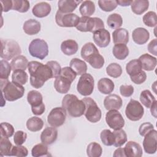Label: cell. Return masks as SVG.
Returning a JSON list of instances; mask_svg holds the SVG:
<instances>
[{
    "label": "cell",
    "mask_w": 157,
    "mask_h": 157,
    "mask_svg": "<svg viewBox=\"0 0 157 157\" xmlns=\"http://www.w3.org/2000/svg\"><path fill=\"white\" fill-rule=\"evenodd\" d=\"M28 69L30 74L31 85L35 88H41L46 81L53 78L52 71L47 64L32 61L29 62Z\"/></svg>",
    "instance_id": "1"
},
{
    "label": "cell",
    "mask_w": 157,
    "mask_h": 157,
    "mask_svg": "<svg viewBox=\"0 0 157 157\" xmlns=\"http://www.w3.org/2000/svg\"><path fill=\"white\" fill-rule=\"evenodd\" d=\"M82 58L94 69H101L104 64V59L99 54L97 47L92 42L86 43L81 49Z\"/></svg>",
    "instance_id": "2"
},
{
    "label": "cell",
    "mask_w": 157,
    "mask_h": 157,
    "mask_svg": "<svg viewBox=\"0 0 157 157\" xmlns=\"http://www.w3.org/2000/svg\"><path fill=\"white\" fill-rule=\"evenodd\" d=\"M62 107L72 117H79L84 114L85 105L82 100L71 94H66L62 100Z\"/></svg>",
    "instance_id": "3"
},
{
    "label": "cell",
    "mask_w": 157,
    "mask_h": 157,
    "mask_svg": "<svg viewBox=\"0 0 157 157\" xmlns=\"http://www.w3.org/2000/svg\"><path fill=\"white\" fill-rule=\"evenodd\" d=\"M0 82L1 93L7 101H15L23 96L25 88L21 85L9 82L8 79H0Z\"/></svg>",
    "instance_id": "4"
},
{
    "label": "cell",
    "mask_w": 157,
    "mask_h": 157,
    "mask_svg": "<svg viewBox=\"0 0 157 157\" xmlns=\"http://www.w3.org/2000/svg\"><path fill=\"white\" fill-rule=\"evenodd\" d=\"M75 28L81 32L94 33L99 29H104V24L100 18L82 17H80L79 22Z\"/></svg>",
    "instance_id": "5"
},
{
    "label": "cell",
    "mask_w": 157,
    "mask_h": 157,
    "mask_svg": "<svg viewBox=\"0 0 157 157\" xmlns=\"http://www.w3.org/2000/svg\"><path fill=\"white\" fill-rule=\"evenodd\" d=\"M1 58L10 60L15 57L20 55L21 50L18 44L13 39H1Z\"/></svg>",
    "instance_id": "6"
},
{
    "label": "cell",
    "mask_w": 157,
    "mask_h": 157,
    "mask_svg": "<svg viewBox=\"0 0 157 157\" xmlns=\"http://www.w3.org/2000/svg\"><path fill=\"white\" fill-rule=\"evenodd\" d=\"M82 100L85 105L84 115L86 120L91 123L98 122L101 118L102 113L96 102L89 97L83 98Z\"/></svg>",
    "instance_id": "7"
},
{
    "label": "cell",
    "mask_w": 157,
    "mask_h": 157,
    "mask_svg": "<svg viewBox=\"0 0 157 157\" xmlns=\"http://www.w3.org/2000/svg\"><path fill=\"white\" fill-rule=\"evenodd\" d=\"M28 51L32 56L44 59L48 54V46L44 40L35 39L29 44Z\"/></svg>",
    "instance_id": "8"
},
{
    "label": "cell",
    "mask_w": 157,
    "mask_h": 157,
    "mask_svg": "<svg viewBox=\"0 0 157 157\" xmlns=\"http://www.w3.org/2000/svg\"><path fill=\"white\" fill-rule=\"evenodd\" d=\"M94 86V80L93 76L85 73L79 78L77 85V90L81 95L86 96L91 94Z\"/></svg>",
    "instance_id": "9"
},
{
    "label": "cell",
    "mask_w": 157,
    "mask_h": 157,
    "mask_svg": "<svg viewBox=\"0 0 157 157\" xmlns=\"http://www.w3.org/2000/svg\"><path fill=\"white\" fill-rule=\"evenodd\" d=\"M144 113V109L141 104L134 99H131L126 105L125 115L131 121H136L140 120Z\"/></svg>",
    "instance_id": "10"
},
{
    "label": "cell",
    "mask_w": 157,
    "mask_h": 157,
    "mask_svg": "<svg viewBox=\"0 0 157 157\" xmlns=\"http://www.w3.org/2000/svg\"><path fill=\"white\" fill-rule=\"evenodd\" d=\"M80 17L75 13H64L58 10L55 15L56 24L61 27H76Z\"/></svg>",
    "instance_id": "11"
},
{
    "label": "cell",
    "mask_w": 157,
    "mask_h": 157,
    "mask_svg": "<svg viewBox=\"0 0 157 157\" xmlns=\"http://www.w3.org/2000/svg\"><path fill=\"white\" fill-rule=\"evenodd\" d=\"M66 118V112L63 107L53 108L47 117L48 123L53 127L62 126Z\"/></svg>",
    "instance_id": "12"
},
{
    "label": "cell",
    "mask_w": 157,
    "mask_h": 157,
    "mask_svg": "<svg viewBox=\"0 0 157 157\" xmlns=\"http://www.w3.org/2000/svg\"><path fill=\"white\" fill-rule=\"evenodd\" d=\"M107 125L114 130L121 129L124 126V120L117 110H110L105 115Z\"/></svg>",
    "instance_id": "13"
},
{
    "label": "cell",
    "mask_w": 157,
    "mask_h": 157,
    "mask_svg": "<svg viewBox=\"0 0 157 157\" xmlns=\"http://www.w3.org/2000/svg\"><path fill=\"white\" fill-rule=\"evenodd\" d=\"M143 147L145 151L148 154H154L157 148V131L155 129L150 131L144 136Z\"/></svg>",
    "instance_id": "14"
},
{
    "label": "cell",
    "mask_w": 157,
    "mask_h": 157,
    "mask_svg": "<svg viewBox=\"0 0 157 157\" xmlns=\"http://www.w3.org/2000/svg\"><path fill=\"white\" fill-rule=\"evenodd\" d=\"M93 38L94 43L101 48L106 47L110 42V33L105 28L94 32Z\"/></svg>",
    "instance_id": "15"
},
{
    "label": "cell",
    "mask_w": 157,
    "mask_h": 157,
    "mask_svg": "<svg viewBox=\"0 0 157 157\" xmlns=\"http://www.w3.org/2000/svg\"><path fill=\"white\" fill-rule=\"evenodd\" d=\"M57 137L58 130L55 127H47L40 134V140L45 145H51L56 141Z\"/></svg>",
    "instance_id": "16"
},
{
    "label": "cell",
    "mask_w": 157,
    "mask_h": 157,
    "mask_svg": "<svg viewBox=\"0 0 157 157\" xmlns=\"http://www.w3.org/2000/svg\"><path fill=\"white\" fill-rule=\"evenodd\" d=\"M122 99L117 94H109L104 100V105L106 110H119L122 106Z\"/></svg>",
    "instance_id": "17"
},
{
    "label": "cell",
    "mask_w": 157,
    "mask_h": 157,
    "mask_svg": "<svg viewBox=\"0 0 157 157\" xmlns=\"http://www.w3.org/2000/svg\"><path fill=\"white\" fill-rule=\"evenodd\" d=\"M124 150L126 157H140L142 156V149L140 145L134 141H128Z\"/></svg>",
    "instance_id": "18"
},
{
    "label": "cell",
    "mask_w": 157,
    "mask_h": 157,
    "mask_svg": "<svg viewBox=\"0 0 157 157\" xmlns=\"http://www.w3.org/2000/svg\"><path fill=\"white\" fill-rule=\"evenodd\" d=\"M71 83L72 82L69 79L59 75L55 78L54 81V87L56 91L59 93L65 94L70 90Z\"/></svg>",
    "instance_id": "19"
},
{
    "label": "cell",
    "mask_w": 157,
    "mask_h": 157,
    "mask_svg": "<svg viewBox=\"0 0 157 157\" xmlns=\"http://www.w3.org/2000/svg\"><path fill=\"white\" fill-rule=\"evenodd\" d=\"M132 40L138 45L145 44L150 38V33L147 29L144 28H137L132 33Z\"/></svg>",
    "instance_id": "20"
},
{
    "label": "cell",
    "mask_w": 157,
    "mask_h": 157,
    "mask_svg": "<svg viewBox=\"0 0 157 157\" xmlns=\"http://www.w3.org/2000/svg\"><path fill=\"white\" fill-rule=\"evenodd\" d=\"M82 2L77 0H60L58 2V10L64 13H72Z\"/></svg>",
    "instance_id": "21"
},
{
    "label": "cell",
    "mask_w": 157,
    "mask_h": 157,
    "mask_svg": "<svg viewBox=\"0 0 157 157\" xmlns=\"http://www.w3.org/2000/svg\"><path fill=\"white\" fill-rule=\"evenodd\" d=\"M51 10V6L48 3L46 2H40L34 5L32 9V12L36 17L44 18L49 15Z\"/></svg>",
    "instance_id": "22"
},
{
    "label": "cell",
    "mask_w": 157,
    "mask_h": 157,
    "mask_svg": "<svg viewBox=\"0 0 157 157\" xmlns=\"http://www.w3.org/2000/svg\"><path fill=\"white\" fill-rule=\"evenodd\" d=\"M139 60L141 64L142 69L147 71H153L155 68L157 63L156 58L147 53L141 55L139 58Z\"/></svg>",
    "instance_id": "23"
},
{
    "label": "cell",
    "mask_w": 157,
    "mask_h": 157,
    "mask_svg": "<svg viewBox=\"0 0 157 157\" xmlns=\"http://www.w3.org/2000/svg\"><path fill=\"white\" fill-rule=\"evenodd\" d=\"M23 29L28 35L37 34L40 31V23L36 20L29 19L24 23Z\"/></svg>",
    "instance_id": "24"
},
{
    "label": "cell",
    "mask_w": 157,
    "mask_h": 157,
    "mask_svg": "<svg viewBox=\"0 0 157 157\" xmlns=\"http://www.w3.org/2000/svg\"><path fill=\"white\" fill-rule=\"evenodd\" d=\"M78 49V45L77 42L72 39H67L62 42L61 44V50L62 52L68 56L76 53Z\"/></svg>",
    "instance_id": "25"
},
{
    "label": "cell",
    "mask_w": 157,
    "mask_h": 157,
    "mask_svg": "<svg viewBox=\"0 0 157 157\" xmlns=\"http://www.w3.org/2000/svg\"><path fill=\"white\" fill-rule=\"evenodd\" d=\"M112 39L115 44H126L129 41V33L125 28L116 29L112 33Z\"/></svg>",
    "instance_id": "26"
},
{
    "label": "cell",
    "mask_w": 157,
    "mask_h": 157,
    "mask_svg": "<svg viewBox=\"0 0 157 157\" xmlns=\"http://www.w3.org/2000/svg\"><path fill=\"white\" fill-rule=\"evenodd\" d=\"M27 101L31 105V109L44 105L43 98L41 93L36 90H31L27 94Z\"/></svg>",
    "instance_id": "27"
},
{
    "label": "cell",
    "mask_w": 157,
    "mask_h": 157,
    "mask_svg": "<svg viewBox=\"0 0 157 157\" xmlns=\"http://www.w3.org/2000/svg\"><path fill=\"white\" fill-rule=\"evenodd\" d=\"M114 83L108 78H102L98 82V89L102 94H109L114 90Z\"/></svg>",
    "instance_id": "28"
},
{
    "label": "cell",
    "mask_w": 157,
    "mask_h": 157,
    "mask_svg": "<svg viewBox=\"0 0 157 157\" xmlns=\"http://www.w3.org/2000/svg\"><path fill=\"white\" fill-rule=\"evenodd\" d=\"M69 67L77 74V75H83L87 71V65L85 61L77 58L72 59L69 63Z\"/></svg>",
    "instance_id": "29"
},
{
    "label": "cell",
    "mask_w": 157,
    "mask_h": 157,
    "mask_svg": "<svg viewBox=\"0 0 157 157\" xmlns=\"http://www.w3.org/2000/svg\"><path fill=\"white\" fill-rule=\"evenodd\" d=\"M28 60L23 55H18L12 59L10 66L13 71L16 70L25 71L28 66Z\"/></svg>",
    "instance_id": "30"
},
{
    "label": "cell",
    "mask_w": 157,
    "mask_h": 157,
    "mask_svg": "<svg viewBox=\"0 0 157 157\" xmlns=\"http://www.w3.org/2000/svg\"><path fill=\"white\" fill-rule=\"evenodd\" d=\"M112 53L117 59L120 60H123L129 55V48L126 44H115L112 49Z\"/></svg>",
    "instance_id": "31"
},
{
    "label": "cell",
    "mask_w": 157,
    "mask_h": 157,
    "mask_svg": "<svg viewBox=\"0 0 157 157\" xmlns=\"http://www.w3.org/2000/svg\"><path fill=\"white\" fill-rule=\"evenodd\" d=\"M149 7V1L147 0L132 1L131 7L132 12L137 15H141L145 12Z\"/></svg>",
    "instance_id": "32"
},
{
    "label": "cell",
    "mask_w": 157,
    "mask_h": 157,
    "mask_svg": "<svg viewBox=\"0 0 157 157\" xmlns=\"http://www.w3.org/2000/svg\"><path fill=\"white\" fill-rule=\"evenodd\" d=\"M27 129L32 132H37L42 129L44 126L43 120L37 117H32L26 121Z\"/></svg>",
    "instance_id": "33"
},
{
    "label": "cell",
    "mask_w": 157,
    "mask_h": 157,
    "mask_svg": "<svg viewBox=\"0 0 157 157\" xmlns=\"http://www.w3.org/2000/svg\"><path fill=\"white\" fill-rule=\"evenodd\" d=\"M79 11L82 17H90L95 12L94 3L91 1H84L82 2Z\"/></svg>",
    "instance_id": "34"
},
{
    "label": "cell",
    "mask_w": 157,
    "mask_h": 157,
    "mask_svg": "<svg viewBox=\"0 0 157 157\" xmlns=\"http://www.w3.org/2000/svg\"><path fill=\"white\" fill-rule=\"evenodd\" d=\"M139 99L141 103L147 108H150L156 101L154 96L148 90L142 91L140 93Z\"/></svg>",
    "instance_id": "35"
},
{
    "label": "cell",
    "mask_w": 157,
    "mask_h": 157,
    "mask_svg": "<svg viewBox=\"0 0 157 157\" xmlns=\"http://www.w3.org/2000/svg\"><path fill=\"white\" fill-rule=\"evenodd\" d=\"M141 64L139 59H132L126 65V71L129 76L134 75L142 71Z\"/></svg>",
    "instance_id": "36"
},
{
    "label": "cell",
    "mask_w": 157,
    "mask_h": 157,
    "mask_svg": "<svg viewBox=\"0 0 157 157\" xmlns=\"http://www.w3.org/2000/svg\"><path fill=\"white\" fill-rule=\"evenodd\" d=\"M12 144L8 137H2L0 138V153L1 156H11Z\"/></svg>",
    "instance_id": "37"
},
{
    "label": "cell",
    "mask_w": 157,
    "mask_h": 157,
    "mask_svg": "<svg viewBox=\"0 0 157 157\" xmlns=\"http://www.w3.org/2000/svg\"><path fill=\"white\" fill-rule=\"evenodd\" d=\"M107 23L111 29H118L123 25V19L120 14L113 13L108 17Z\"/></svg>",
    "instance_id": "38"
},
{
    "label": "cell",
    "mask_w": 157,
    "mask_h": 157,
    "mask_svg": "<svg viewBox=\"0 0 157 157\" xmlns=\"http://www.w3.org/2000/svg\"><path fill=\"white\" fill-rule=\"evenodd\" d=\"M28 75L25 71L16 70L13 71L12 75V80L13 82L18 83L20 85H25L28 82Z\"/></svg>",
    "instance_id": "39"
},
{
    "label": "cell",
    "mask_w": 157,
    "mask_h": 157,
    "mask_svg": "<svg viewBox=\"0 0 157 157\" xmlns=\"http://www.w3.org/2000/svg\"><path fill=\"white\" fill-rule=\"evenodd\" d=\"M115 137V141L113 145L116 147H120L124 145L127 141V135L125 131L122 129H117L114 130L113 132Z\"/></svg>",
    "instance_id": "40"
},
{
    "label": "cell",
    "mask_w": 157,
    "mask_h": 157,
    "mask_svg": "<svg viewBox=\"0 0 157 157\" xmlns=\"http://www.w3.org/2000/svg\"><path fill=\"white\" fill-rule=\"evenodd\" d=\"M102 153V147L98 143L94 142L88 144L86 148V154L88 157H99Z\"/></svg>",
    "instance_id": "41"
},
{
    "label": "cell",
    "mask_w": 157,
    "mask_h": 157,
    "mask_svg": "<svg viewBox=\"0 0 157 157\" xmlns=\"http://www.w3.org/2000/svg\"><path fill=\"white\" fill-rule=\"evenodd\" d=\"M30 7L29 2L26 0H13L12 1V9L20 13L28 12Z\"/></svg>",
    "instance_id": "42"
},
{
    "label": "cell",
    "mask_w": 157,
    "mask_h": 157,
    "mask_svg": "<svg viewBox=\"0 0 157 157\" xmlns=\"http://www.w3.org/2000/svg\"><path fill=\"white\" fill-rule=\"evenodd\" d=\"M100 137L102 142L106 146H111L113 145L115 137L113 132L109 129H104L100 134Z\"/></svg>",
    "instance_id": "43"
},
{
    "label": "cell",
    "mask_w": 157,
    "mask_h": 157,
    "mask_svg": "<svg viewBox=\"0 0 157 157\" xmlns=\"http://www.w3.org/2000/svg\"><path fill=\"white\" fill-rule=\"evenodd\" d=\"M106 72L108 75L113 78H118L122 74V68L120 64L113 63L106 67Z\"/></svg>",
    "instance_id": "44"
},
{
    "label": "cell",
    "mask_w": 157,
    "mask_h": 157,
    "mask_svg": "<svg viewBox=\"0 0 157 157\" xmlns=\"http://www.w3.org/2000/svg\"><path fill=\"white\" fill-rule=\"evenodd\" d=\"M31 155L34 157H40L48 155V147L44 144H38L34 145L31 150Z\"/></svg>",
    "instance_id": "45"
},
{
    "label": "cell",
    "mask_w": 157,
    "mask_h": 157,
    "mask_svg": "<svg viewBox=\"0 0 157 157\" xmlns=\"http://www.w3.org/2000/svg\"><path fill=\"white\" fill-rule=\"evenodd\" d=\"M12 67L10 64L6 59H2L0 61V79H8L10 74Z\"/></svg>",
    "instance_id": "46"
},
{
    "label": "cell",
    "mask_w": 157,
    "mask_h": 157,
    "mask_svg": "<svg viewBox=\"0 0 157 157\" xmlns=\"http://www.w3.org/2000/svg\"><path fill=\"white\" fill-rule=\"evenodd\" d=\"M144 23L148 27H155L157 25L156 13L153 11H149L143 17Z\"/></svg>",
    "instance_id": "47"
},
{
    "label": "cell",
    "mask_w": 157,
    "mask_h": 157,
    "mask_svg": "<svg viewBox=\"0 0 157 157\" xmlns=\"http://www.w3.org/2000/svg\"><path fill=\"white\" fill-rule=\"evenodd\" d=\"M100 9L105 12H110L115 9L118 6L116 1H98Z\"/></svg>",
    "instance_id": "48"
},
{
    "label": "cell",
    "mask_w": 157,
    "mask_h": 157,
    "mask_svg": "<svg viewBox=\"0 0 157 157\" xmlns=\"http://www.w3.org/2000/svg\"><path fill=\"white\" fill-rule=\"evenodd\" d=\"M14 133L13 126L7 122L1 123V136L5 137H10Z\"/></svg>",
    "instance_id": "49"
},
{
    "label": "cell",
    "mask_w": 157,
    "mask_h": 157,
    "mask_svg": "<svg viewBox=\"0 0 157 157\" xmlns=\"http://www.w3.org/2000/svg\"><path fill=\"white\" fill-rule=\"evenodd\" d=\"M28 154V149L25 147L21 145L13 146L11 150V156L24 157L26 156Z\"/></svg>",
    "instance_id": "50"
},
{
    "label": "cell",
    "mask_w": 157,
    "mask_h": 157,
    "mask_svg": "<svg viewBox=\"0 0 157 157\" xmlns=\"http://www.w3.org/2000/svg\"><path fill=\"white\" fill-rule=\"evenodd\" d=\"M60 75L69 79L72 82L75 79L76 76L77 75V74L70 67L67 66L61 69Z\"/></svg>",
    "instance_id": "51"
},
{
    "label": "cell",
    "mask_w": 157,
    "mask_h": 157,
    "mask_svg": "<svg viewBox=\"0 0 157 157\" xmlns=\"http://www.w3.org/2000/svg\"><path fill=\"white\" fill-rule=\"evenodd\" d=\"M27 134L23 131H17L13 136L14 143L17 145H22L26 140Z\"/></svg>",
    "instance_id": "52"
},
{
    "label": "cell",
    "mask_w": 157,
    "mask_h": 157,
    "mask_svg": "<svg viewBox=\"0 0 157 157\" xmlns=\"http://www.w3.org/2000/svg\"><path fill=\"white\" fill-rule=\"evenodd\" d=\"M47 64H48L50 67L51 68L52 72H53V77L56 78L58 76H59L61 74V67L60 64L56 61H50L47 63Z\"/></svg>",
    "instance_id": "53"
},
{
    "label": "cell",
    "mask_w": 157,
    "mask_h": 157,
    "mask_svg": "<svg viewBox=\"0 0 157 157\" xmlns=\"http://www.w3.org/2000/svg\"><path fill=\"white\" fill-rule=\"evenodd\" d=\"M130 78L132 82H134L136 84L140 85V84H142V83H144L146 80L147 74L144 71L142 70L139 73H138L134 75L130 76Z\"/></svg>",
    "instance_id": "54"
},
{
    "label": "cell",
    "mask_w": 157,
    "mask_h": 157,
    "mask_svg": "<svg viewBox=\"0 0 157 157\" xmlns=\"http://www.w3.org/2000/svg\"><path fill=\"white\" fill-rule=\"evenodd\" d=\"M120 94L124 97H129L134 93V87L131 85H122L120 87Z\"/></svg>",
    "instance_id": "55"
},
{
    "label": "cell",
    "mask_w": 157,
    "mask_h": 157,
    "mask_svg": "<svg viewBox=\"0 0 157 157\" xmlns=\"http://www.w3.org/2000/svg\"><path fill=\"white\" fill-rule=\"evenodd\" d=\"M154 129L153 125L150 122H145L140 124L139 128V132L141 136H145L150 131Z\"/></svg>",
    "instance_id": "56"
},
{
    "label": "cell",
    "mask_w": 157,
    "mask_h": 157,
    "mask_svg": "<svg viewBox=\"0 0 157 157\" xmlns=\"http://www.w3.org/2000/svg\"><path fill=\"white\" fill-rule=\"evenodd\" d=\"M0 2L2 7V12H7L12 9V1L10 0H1Z\"/></svg>",
    "instance_id": "57"
},
{
    "label": "cell",
    "mask_w": 157,
    "mask_h": 157,
    "mask_svg": "<svg viewBox=\"0 0 157 157\" xmlns=\"http://www.w3.org/2000/svg\"><path fill=\"white\" fill-rule=\"evenodd\" d=\"M156 45H157V40L156 39H154L150 41V42L148 45V50L152 55L156 56Z\"/></svg>",
    "instance_id": "58"
},
{
    "label": "cell",
    "mask_w": 157,
    "mask_h": 157,
    "mask_svg": "<svg viewBox=\"0 0 157 157\" xmlns=\"http://www.w3.org/2000/svg\"><path fill=\"white\" fill-rule=\"evenodd\" d=\"M113 156L114 157H126L125 153H124V148H118L117 149H116L113 154Z\"/></svg>",
    "instance_id": "59"
},
{
    "label": "cell",
    "mask_w": 157,
    "mask_h": 157,
    "mask_svg": "<svg viewBox=\"0 0 157 157\" xmlns=\"http://www.w3.org/2000/svg\"><path fill=\"white\" fill-rule=\"evenodd\" d=\"M118 5L120 6H123V7H126V6H131V4L132 2V1H128V0H118L116 1Z\"/></svg>",
    "instance_id": "60"
},
{
    "label": "cell",
    "mask_w": 157,
    "mask_h": 157,
    "mask_svg": "<svg viewBox=\"0 0 157 157\" xmlns=\"http://www.w3.org/2000/svg\"><path fill=\"white\" fill-rule=\"evenodd\" d=\"M156 104H157V101H156L150 107V112L151 115L155 117L156 118Z\"/></svg>",
    "instance_id": "61"
}]
</instances>
